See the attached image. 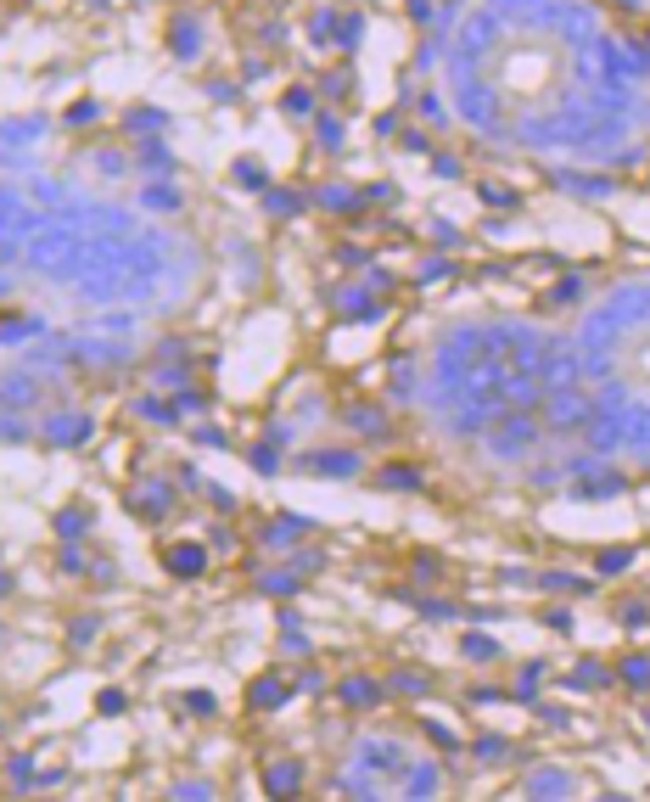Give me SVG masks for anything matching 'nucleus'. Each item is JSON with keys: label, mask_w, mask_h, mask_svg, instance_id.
<instances>
[{"label": "nucleus", "mask_w": 650, "mask_h": 802, "mask_svg": "<svg viewBox=\"0 0 650 802\" xmlns=\"http://www.w3.org/2000/svg\"><path fill=\"white\" fill-rule=\"evenodd\" d=\"M168 566H174V572H197V566H202V550H174Z\"/></svg>", "instance_id": "nucleus-1"}, {"label": "nucleus", "mask_w": 650, "mask_h": 802, "mask_svg": "<svg viewBox=\"0 0 650 802\" xmlns=\"http://www.w3.org/2000/svg\"><path fill=\"white\" fill-rule=\"evenodd\" d=\"M0 589H6V583H0Z\"/></svg>", "instance_id": "nucleus-2"}]
</instances>
